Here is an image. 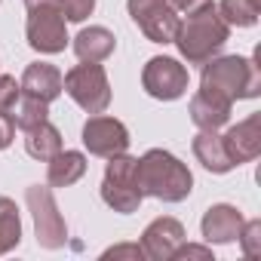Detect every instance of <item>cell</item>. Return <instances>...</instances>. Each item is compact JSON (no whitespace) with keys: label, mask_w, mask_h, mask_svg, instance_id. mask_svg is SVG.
<instances>
[{"label":"cell","mask_w":261,"mask_h":261,"mask_svg":"<svg viewBox=\"0 0 261 261\" xmlns=\"http://www.w3.org/2000/svg\"><path fill=\"white\" fill-rule=\"evenodd\" d=\"M136 185L142 197H154L163 203H181L194 191V175L175 154L163 148H151L142 160H136Z\"/></svg>","instance_id":"1"},{"label":"cell","mask_w":261,"mask_h":261,"mask_svg":"<svg viewBox=\"0 0 261 261\" xmlns=\"http://www.w3.org/2000/svg\"><path fill=\"white\" fill-rule=\"evenodd\" d=\"M200 92L221 98L227 105L240 98H258L261 95V71L255 59L246 56H215L203 65L200 74Z\"/></svg>","instance_id":"2"},{"label":"cell","mask_w":261,"mask_h":261,"mask_svg":"<svg viewBox=\"0 0 261 261\" xmlns=\"http://www.w3.org/2000/svg\"><path fill=\"white\" fill-rule=\"evenodd\" d=\"M227 37H230V25L218 16L215 4H209L206 10L191 13L185 22H178L172 43L178 46V53L188 65H206L209 59H215L221 53Z\"/></svg>","instance_id":"3"},{"label":"cell","mask_w":261,"mask_h":261,"mask_svg":"<svg viewBox=\"0 0 261 261\" xmlns=\"http://www.w3.org/2000/svg\"><path fill=\"white\" fill-rule=\"evenodd\" d=\"M101 200L105 206H111L120 215H133L142 206V191L136 185V157L129 154H117L108 160L105 166V178H101Z\"/></svg>","instance_id":"4"},{"label":"cell","mask_w":261,"mask_h":261,"mask_svg":"<svg viewBox=\"0 0 261 261\" xmlns=\"http://www.w3.org/2000/svg\"><path fill=\"white\" fill-rule=\"evenodd\" d=\"M65 92L86 114H105L108 105H111V80H108V71L98 62L74 65L65 74Z\"/></svg>","instance_id":"5"},{"label":"cell","mask_w":261,"mask_h":261,"mask_svg":"<svg viewBox=\"0 0 261 261\" xmlns=\"http://www.w3.org/2000/svg\"><path fill=\"white\" fill-rule=\"evenodd\" d=\"M25 200H28V212L34 218L37 246H43V249H62L68 243V224H65V215L59 212V203L53 197V188L31 185L25 191Z\"/></svg>","instance_id":"6"},{"label":"cell","mask_w":261,"mask_h":261,"mask_svg":"<svg viewBox=\"0 0 261 261\" xmlns=\"http://www.w3.org/2000/svg\"><path fill=\"white\" fill-rule=\"evenodd\" d=\"M188 80H191L188 68L172 56H154V59H148V65L142 71V86L157 101L181 98L188 92Z\"/></svg>","instance_id":"7"},{"label":"cell","mask_w":261,"mask_h":261,"mask_svg":"<svg viewBox=\"0 0 261 261\" xmlns=\"http://www.w3.org/2000/svg\"><path fill=\"white\" fill-rule=\"evenodd\" d=\"M25 37L28 46L43 53V56H56L65 53L68 46V22L62 16L59 7H43V10H28V22H25Z\"/></svg>","instance_id":"8"},{"label":"cell","mask_w":261,"mask_h":261,"mask_svg":"<svg viewBox=\"0 0 261 261\" xmlns=\"http://www.w3.org/2000/svg\"><path fill=\"white\" fill-rule=\"evenodd\" d=\"M126 10L151 43H172L175 40L181 19L166 0H126Z\"/></svg>","instance_id":"9"},{"label":"cell","mask_w":261,"mask_h":261,"mask_svg":"<svg viewBox=\"0 0 261 261\" xmlns=\"http://www.w3.org/2000/svg\"><path fill=\"white\" fill-rule=\"evenodd\" d=\"M83 148L92 154V157H117V154H126L129 151V129L117 120V117H105V114H92L86 123H83Z\"/></svg>","instance_id":"10"},{"label":"cell","mask_w":261,"mask_h":261,"mask_svg":"<svg viewBox=\"0 0 261 261\" xmlns=\"http://www.w3.org/2000/svg\"><path fill=\"white\" fill-rule=\"evenodd\" d=\"M185 237L188 233H185V224L178 218L160 215L145 227L139 246H142L145 258H151V261H172V252L185 243Z\"/></svg>","instance_id":"11"},{"label":"cell","mask_w":261,"mask_h":261,"mask_svg":"<svg viewBox=\"0 0 261 261\" xmlns=\"http://www.w3.org/2000/svg\"><path fill=\"white\" fill-rule=\"evenodd\" d=\"M221 142H224V151L233 160V166L252 163L261 154V114H249L246 120L230 126L221 136Z\"/></svg>","instance_id":"12"},{"label":"cell","mask_w":261,"mask_h":261,"mask_svg":"<svg viewBox=\"0 0 261 261\" xmlns=\"http://www.w3.org/2000/svg\"><path fill=\"white\" fill-rule=\"evenodd\" d=\"M243 221H246V218H243V212H240L237 206H230V203H215V206L206 209V215H203V221H200V230H203V240H206V243L224 246V243H233V240L240 237Z\"/></svg>","instance_id":"13"},{"label":"cell","mask_w":261,"mask_h":261,"mask_svg":"<svg viewBox=\"0 0 261 261\" xmlns=\"http://www.w3.org/2000/svg\"><path fill=\"white\" fill-rule=\"evenodd\" d=\"M22 92L25 95H34V98H40V101H56L62 92H65V77H62V71L56 68V65H49V62H31L28 68H25V74H22Z\"/></svg>","instance_id":"14"},{"label":"cell","mask_w":261,"mask_h":261,"mask_svg":"<svg viewBox=\"0 0 261 261\" xmlns=\"http://www.w3.org/2000/svg\"><path fill=\"white\" fill-rule=\"evenodd\" d=\"M74 56L80 59V62H105L111 53H114V46H117V37L108 31V28H101V25H89V28H83L77 37H74Z\"/></svg>","instance_id":"15"},{"label":"cell","mask_w":261,"mask_h":261,"mask_svg":"<svg viewBox=\"0 0 261 261\" xmlns=\"http://www.w3.org/2000/svg\"><path fill=\"white\" fill-rule=\"evenodd\" d=\"M230 108H233V105H227V101H221V98H212V95H206V92H197V95L191 98V120H194L197 129L218 133V129L227 126V120H230Z\"/></svg>","instance_id":"16"},{"label":"cell","mask_w":261,"mask_h":261,"mask_svg":"<svg viewBox=\"0 0 261 261\" xmlns=\"http://www.w3.org/2000/svg\"><path fill=\"white\" fill-rule=\"evenodd\" d=\"M194 157L203 163V169H209V172H215V175H224V172L237 169L233 160H230L227 151H224L221 136H218V133H206V129H200V136H194Z\"/></svg>","instance_id":"17"},{"label":"cell","mask_w":261,"mask_h":261,"mask_svg":"<svg viewBox=\"0 0 261 261\" xmlns=\"http://www.w3.org/2000/svg\"><path fill=\"white\" fill-rule=\"evenodd\" d=\"M49 166H46V181H49V188H71L74 181H80L83 178V172H86V157L80 154V151H59L56 157H49L46 160Z\"/></svg>","instance_id":"18"},{"label":"cell","mask_w":261,"mask_h":261,"mask_svg":"<svg viewBox=\"0 0 261 261\" xmlns=\"http://www.w3.org/2000/svg\"><path fill=\"white\" fill-rule=\"evenodd\" d=\"M25 151H28V157L46 163L49 157H56L62 151V133H59L49 120H43V123L25 129Z\"/></svg>","instance_id":"19"},{"label":"cell","mask_w":261,"mask_h":261,"mask_svg":"<svg viewBox=\"0 0 261 261\" xmlns=\"http://www.w3.org/2000/svg\"><path fill=\"white\" fill-rule=\"evenodd\" d=\"M22 243V218L19 206L10 197H0V255L13 252Z\"/></svg>","instance_id":"20"},{"label":"cell","mask_w":261,"mask_h":261,"mask_svg":"<svg viewBox=\"0 0 261 261\" xmlns=\"http://www.w3.org/2000/svg\"><path fill=\"white\" fill-rule=\"evenodd\" d=\"M215 10L230 28H252L258 22V13H261V7L255 0H221Z\"/></svg>","instance_id":"21"},{"label":"cell","mask_w":261,"mask_h":261,"mask_svg":"<svg viewBox=\"0 0 261 261\" xmlns=\"http://www.w3.org/2000/svg\"><path fill=\"white\" fill-rule=\"evenodd\" d=\"M16 114H13V120H16V126L22 129H31V126H37V123H43V120H49V105L46 101H40V98H34V95H19V101H16V108H13Z\"/></svg>","instance_id":"22"},{"label":"cell","mask_w":261,"mask_h":261,"mask_svg":"<svg viewBox=\"0 0 261 261\" xmlns=\"http://www.w3.org/2000/svg\"><path fill=\"white\" fill-rule=\"evenodd\" d=\"M237 243H240V249H243L246 258H258L261 255V221L258 218L243 221V230H240Z\"/></svg>","instance_id":"23"},{"label":"cell","mask_w":261,"mask_h":261,"mask_svg":"<svg viewBox=\"0 0 261 261\" xmlns=\"http://www.w3.org/2000/svg\"><path fill=\"white\" fill-rule=\"evenodd\" d=\"M59 10H62L65 22H83L86 16H92L95 0H59Z\"/></svg>","instance_id":"24"},{"label":"cell","mask_w":261,"mask_h":261,"mask_svg":"<svg viewBox=\"0 0 261 261\" xmlns=\"http://www.w3.org/2000/svg\"><path fill=\"white\" fill-rule=\"evenodd\" d=\"M19 95H22V86L16 83V77L0 74V111H13Z\"/></svg>","instance_id":"25"},{"label":"cell","mask_w":261,"mask_h":261,"mask_svg":"<svg viewBox=\"0 0 261 261\" xmlns=\"http://www.w3.org/2000/svg\"><path fill=\"white\" fill-rule=\"evenodd\" d=\"M175 261H185V258H203V261H212V249L209 246H194V243H181L175 252H172Z\"/></svg>","instance_id":"26"},{"label":"cell","mask_w":261,"mask_h":261,"mask_svg":"<svg viewBox=\"0 0 261 261\" xmlns=\"http://www.w3.org/2000/svg\"><path fill=\"white\" fill-rule=\"evenodd\" d=\"M101 258H136V261H142V258H145V252H142V246H139V243H120V246L105 249V255H101Z\"/></svg>","instance_id":"27"},{"label":"cell","mask_w":261,"mask_h":261,"mask_svg":"<svg viewBox=\"0 0 261 261\" xmlns=\"http://www.w3.org/2000/svg\"><path fill=\"white\" fill-rule=\"evenodd\" d=\"M16 139V120L10 111H0V151H7Z\"/></svg>","instance_id":"28"},{"label":"cell","mask_w":261,"mask_h":261,"mask_svg":"<svg viewBox=\"0 0 261 261\" xmlns=\"http://www.w3.org/2000/svg\"><path fill=\"white\" fill-rule=\"evenodd\" d=\"M166 4L175 10V13H185V16H191V13H200V10H206L212 0H166Z\"/></svg>","instance_id":"29"},{"label":"cell","mask_w":261,"mask_h":261,"mask_svg":"<svg viewBox=\"0 0 261 261\" xmlns=\"http://www.w3.org/2000/svg\"><path fill=\"white\" fill-rule=\"evenodd\" d=\"M28 10H43V7H59V0H25Z\"/></svg>","instance_id":"30"}]
</instances>
